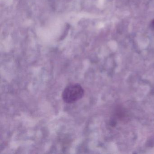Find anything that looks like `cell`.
<instances>
[{"label":"cell","instance_id":"obj_1","mask_svg":"<svg viewBox=\"0 0 154 154\" xmlns=\"http://www.w3.org/2000/svg\"><path fill=\"white\" fill-rule=\"evenodd\" d=\"M84 89L79 84H72L66 86L62 94V98L65 103H72L83 98Z\"/></svg>","mask_w":154,"mask_h":154},{"label":"cell","instance_id":"obj_2","mask_svg":"<svg viewBox=\"0 0 154 154\" xmlns=\"http://www.w3.org/2000/svg\"><path fill=\"white\" fill-rule=\"evenodd\" d=\"M152 25L154 26V20H153V22H152Z\"/></svg>","mask_w":154,"mask_h":154}]
</instances>
